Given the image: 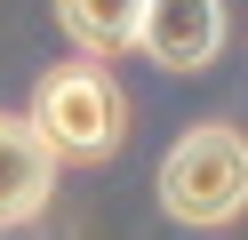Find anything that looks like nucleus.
I'll use <instances>...</instances> for the list:
<instances>
[{
    "label": "nucleus",
    "instance_id": "f257e3e1",
    "mask_svg": "<svg viewBox=\"0 0 248 240\" xmlns=\"http://www.w3.org/2000/svg\"><path fill=\"white\" fill-rule=\"evenodd\" d=\"M160 208L184 232H224L248 216V136L232 120H192L160 152Z\"/></svg>",
    "mask_w": 248,
    "mask_h": 240
},
{
    "label": "nucleus",
    "instance_id": "f03ea898",
    "mask_svg": "<svg viewBox=\"0 0 248 240\" xmlns=\"http://www.w3.org/2000/svg\"><path fill=\"white\" fill-rule=\"evenodd\" d=\"M32 128L56 144V160H112L128 144V96L120 80L104 72V56H72V64H48L32 80Z\"/></svg>",
    "mask_w": 248,
    "mask_h": 240
},
{
    "label": "nucleus",
    "instance_id": "7ed1b4c3",
    "mask_svg": "<svg viewBox=\"0 0 248 240\" xmlns=\"http://www.w3.org/2000/svg\"><path fill=\"white\" fill-rule=\"evenodd\" d=\"M136 48L160 72H208L224 48V0H144Z\"/></svg>",
    "mask_w": 248,
    "mask_h": 240
},
{
    "label": "nucleus",
    "instance_id": "20e7f679",
    "mask_svg": "<svg viewBox=\"0 0 248 240\" xmlns=\"http://www.w3.org/2000/svg\"><path fill=\"white\" fill-rule=\"evenodd\" d=\"M56 144L32 128V112H0V232L8 224H32L56 200Z\"/></svg>",
    "mask_w": 248,
    "mask_h": 240
},
{
    "label": "nucleus",
    "instance_id": "39448f33",
    "mask_svg": "<svg viewBox=\"0 0 248 240\" xmlns=\"http://www.w3.org/2000/svg\"><path fill=\"white\" fill-rule=\"evenodd\" d=\"M136 24H144V0H56V32L104 64H120L136 48Z\"/></svg>",
    "mask_w": 248,
    "mask_h": 240
}]
</instances>
